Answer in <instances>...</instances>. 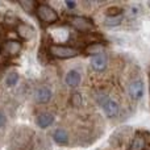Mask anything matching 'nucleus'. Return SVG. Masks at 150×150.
I'll list each match as a JSON object with an SVG mask.
<instances>
[{
	"label": "nucleus",
	"mask_w": 150,
	"mask_h": 150,
	"mask_svg": "<svg viewBox=\"0 0 150 150\" xmlns=\"http://www.w3.org/2000/svg\"><path fill=\"white\" fill-rule=\"evenodd\" d=\"M95 98H96L98 104L101 107V109H103L104 113H105L108 117L113 119V117L119 116L120 105H119V103H117L115 99L109 98V96L107 95V93H104V92H98L95 95Z\"/></svg>",
	"instance_id": "nucleus-1"
},
{
	"label": "nucleus",
	"mask_w": 150,
	"mask_h": 150,
	"mask_svg": "<svg viewBox=\"0 0 150 150\" xmlns=\"http://www.w3.org/2000/svg\"><path fill=\"white\" fill-rule=\"evenodd\" d=\"M36 13H37V17L40 18V21L42 24H46V25H50V24H54L55 21H58L57 11L53 7H50L49 4H45V3L37 4Z\"/></svg>",
	"instance_id": "nucleus-2"
},
{
	"label": "nucleus",
	"mask_w": 150,
	"mask_h": 150,
	"mask_svg": "<svg viewBox=\"0 0 150 150\" xmlns=\"http://www.w3.org/2000/svg\"><path fill=\"white\" fill-rule=\"evenodd\" d=\"M49 53L55 58L59 59H70L79 54V49L74 46H67V45H58L53 44L49 47Z\"/></svg>",
	"instance_id": "nucleus-3"
},
{
	"label": "nucleus",
	"mask_w": 150,
	"mask_h": 150,
	"mask_svg": "<svg viewBox=\"0 0 150 150\" xmlns=\"http://www.w3.org/2000/svg\"><path fill=\"white\" fill-rule=\"evenodd\" d=\"M70 25L74 29H76L78 32H82V33H90L95 28L92 20H90L87 17H83V16H71Z\"/></svg>",
	"instance_id": "nucleus-4"
},
{
	"label": "nucleus",
	"mask_w": 150,
	"mask_h": 150,
	"mask_svg": "<svg viewBox=\"0 0 150 150\" xmlns=\"http://www.w3.org/2000/svg\"><path fill=\"white\" fill-rule=\"evenodd\" d=\"M23 49V45H21L20 41H16V40H8L5 41V44L3 45V52H4L5 55L8 57H15Z\"/></svg>",
	"instance_id": "nucleus-5"
},
{
	"label": "nucleus",
	"mask_w": 150,
	"mask_h": 150,
	"mask_svg": "<svg viewBox=\"0 0 150 150\" xmlns=\"http://www.w3.org/2000/svg\"><path fill=\"white\" fill-rule=\"evenodd\" d=\"M129 95L133 100H140L144 96V83L141 79H134L129 83Z\"/></svg>",
	"instance_id": "nucleus-6"
},
{
	"label": "nucleus",
	"mask_w": 150,
	"mask_h": 150,
	"mask_svg": "<svg viewBox=\"0 0 150 150\" xmlns=\"http://www.w3.org/2000/svg\"><path fill=\"white\" fill-rule=\"evenodd\" d=\"M107 66H108V55H107L105 53L95 55V57H92V59H91V67L95 71H98V73L104 71Z\"/></svg>",
	"instance_id": "nucleus-7"
},
{
	"label": "nucleus",
	"mask_w": 150,
	"mask_h": 150,
	"mask_svg": "<svg viewBox=\"0 0 150 150\" xmlns=\"http://www.w3.org/2000/svg\"><path fill=\"white\" fill-rule=\"evenodd\" d=\"M53 96V92L50 88L47 87H40L38 90L36 91L34 93V98H36V101L37 103H41V104H45V103H49L50 99Z\"/></svg>",
	"instance_id": "nucleus-8"
},
{
	"label": "nucleus",
	"mask_w": 150,
	"mask_h": 150,
	"mask_svg": "<svg viewBox=\"0 0 150 150\" xmlns=\"http://www.w3.org/2000/svg\"><path fill=\"white\" fill-rule=\"evenodd\" d=\"M36 122L40 128L45 129V128L50 127V125L54 122V116H53L50 112H41V113L37 116L36 119Z\"/></svg>",
	"instance_id": "nucleus-9"
},
{
	"label": "nucleus",
	"mask_w": 150,
	"mask_h": 150,
	"mask_svg": "<svg viewBox=\"0 0 150 150\" xmlns=\"http://www.w3.org/2000/svg\"><path fill=\"white\" fill-rule=\"evenodd\" d=\"M82 80V75L78 70H70L65 76V82L69 87H76Z\"/></svg>",
	"instance_id": "nucleus-10"
},
{
	"label": "nucleus",
	"mask_w": 150,
	"mask_h": 150,
	"mask_svg": "<svg viewBox=\"0 0 150 150\" xmlns=\"http://www.w3.org/2000/svg\"><path fill=\"white\" fill-rule=\"evenodd\" d=\"M104 50H105V45L104 44H101V42H92V44H90L84 49V54L95 57V55H99V54H101V53H104Z\"/></svg>",
	"instance_id": "nucleus-11"
},
{
	"label": "nucleus",
	"mask_w": 150,
	"mask_h": 150,
	"mask_svg": "<svg viewBox=\"0 0 150 150\" xmlns=\"http://www.w3.org/2000/svg\"><path fill=\"white\" fill-rule=\"evenodd\" d=\"M146 148V140L142 134H136L130 141V145L128 150H145Z\"/></svg>",
	"instance_id": "nucleus-12"
},
{
	"label": "nucleus",
	"mask_w": 150,
	"mask_h": 150,
	"mask_svg": "<svg viewBox=\"0 0 150 150\" xmlns=\"http://www.w3.org/2000/svg\"><path fill=\"white\" fill-rule=\"evenodd\" d=\"M53 138L58 145H67L69 144V133L62 128H58L53 133Z\"/></svg>",
	"instance_id": "nucleus-13"
},
{
	"label": "nucleus",
	"mask_w": 150,
	"mask_h": 150,
	"mask_svg": "<svg viewBox=\"0 0 150 150\" xmlns=\"http://www.w3.org/2000/svg\"><path fill=\"white\" fill-rule=\"evenodd\" d=\"M17 33H18V36L24 40H30L32 37L34 36L33 28L26 25V24H20V25L17 26Z\"/></svg>",
	"instance_id": "nucleus-14"
},
{
	"label": "nucleus",
	"mask_w": 150,
	"mask_h": 150,
	"mask_svg": "<svg viewBox=\"0 0 150 150\" xmlns=\"http://www.w3.org/2000/svg\"><path fill=\"white\" fill-rule=\"evenodd\" d=\"M17 82H18V74L16 73V71L9 73L7 76H5V80H4L7 87H13V86L17 84Z\"/></svg>",
	"instance_id": "nucleus-15"
},
{
	"label": "nucleus",
	"mask_w": 150,
	"mask_h": 150,
	"mask_svg": "<svg viewBox=\"0 0 150 150\" xmlns=\"http://www.w3.org/2000/svg\"><path fill=\"white\" fill-rule=\"evenodd\" d=\"M122 21V15L120 16H113V17H111V16H107L105 20H104V24H105L107 26H117L120 25Z\"/></svg>",
	"instance_id": "nucleus-16"
},
{
	"label": "nucleus",
	"mask_w": 150,
	"mask_h": 150,
	"mask_svg": "<svg viewBox=\"0 0 150 150\" xmlns=\"http://www.w3.org/2000/svg\"><path fill=\"white\" fill-rule=\"evenodd\" d=\"M18 4L21 5V7L24 8V9L26 11V12H33V11H36V7H37V3L34 1H29V0H26V1H20Z\"/></svg>",
	"instance_id": "nucleus-17"
},
{
	"label": "nucleus",
	"mask_w": 150,
	"mask_h": 150,
	"mask_svg": "<svg viewBox=\"0 0 150 150\" xmlns=\"http://www.w3.org/2000/svg\"><path fill=\"white\" fill-rule=\"evenodd\" d=\"M70 103L73 104L74 107H79V105H82V96H80V93H79V92H74L73 95H71Z\"/></svg>",
	"instance_id": "nucleus-18"
},
{
	"label": "nucleus",
	"mask_w": 150,
	"mask_h": 150,
	"mask_svg": "<svg viewBox=\"0 0 150 150\" xmlns=\"http://www.w3.org/2000/svg\"><path fill=\"white\" fill-rule=\"evenodd\" d=\"M5 124H7V116L3 111H0V129L3 127H5Z\"/></svg>",
	"instance_id": "nucleus-19"
},
{
	"label": "nucleus",
	"mask_w": 150,
	"mask_h": 150,
	"mask_svg": "<svg viewBox=\"0 0 150 150\" xmlns=\"http://www.w3.org/2000/svg\"><path fill=\"white\" fill-rule=\"evenodd\" d=\"M65 5L69 8V9H74V8L76 7V3H75V1H71V0H66V1H65Z\"/></svg>",
	"instance_id": "nucleus-20"
},
{
	"label": "nucleus",
	"mask_w": 150,
	"mask_h": 150,
	"mask_svg": "<svg viewBox=\"0 0 150 150\" xmlns=\"http://www.w3.org/2000/svg\"><path fill=\"white\" fill-rule=\"evenodd\" d=\"M148 4H149V7H150V1H149V3H148Z\"/></svg>",
	"instance_id": "nucleus-21"
},
{
	"label": "nucleus",
	"mask_w": 150,
	"mask_h": 150,
	"mask_svg": "<svg viewBox=\"0 0 150 150\" xmlns=\"http://www.w3.org/2000/svg\"><path fill=\"white\" fill-rule=\"evenodd\" d=\"M0 47H1V45H0Z\"/></svg>",
	"instance_id": "nucleus-22"
}]
</instances>
